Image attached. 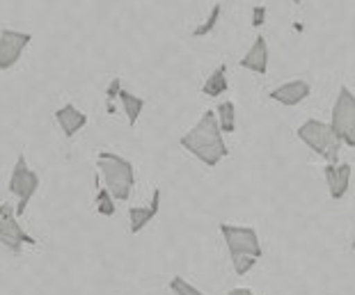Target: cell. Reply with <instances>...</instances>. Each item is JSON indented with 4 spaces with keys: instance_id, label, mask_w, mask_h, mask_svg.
<instances>
[{
    "instance_id": "cell-11",
    "label": "cell",
    "mask_w": 355,
    "mask_h": 295,
    "mask_svg": "<svg viewBox=\"0 0 355 295\" xmlns=\"http://www.w3.org/2000/svg\"><path fill=\"white\" fill-rule=\"evenodd\" d=\"M158 211H161V188H156L154 190L149 206H131L128 208V231L140 233L158 215Z\"/></svg>"
},
{
    "instance_id": "cell-2",
    "label": "cell",
    "mask_w": 355,
    "mask_h": 295,
    "mask_svg": "<svg viewBox=\"0 0 355 295\" xmlns=\"http://www.w3.org/2000/svg\"><path fill=\"white\" fill-rule=\"evenodd\" d=\"M96 170L103 188H108L115 202H128L135 186V168L124 156L112 154V151H101L96 156Z\"/></svg>"
},
{
    "instance_id": "cell-9",
    "label": "cell",
    "mask_w": 355,
    "mask_h": 295,
    "mask_svg": "<svg viewBox=\"0 0 355 295\" xmlns=\"http://www.w3.org/2000/svg\"><path fill=\"white\" fill-rule=\"evenodd\" d=\"M351 174H353V168L349 163H337V165L326 163V168H323V177H326L328 193L335 202L344 199L346 193H349Z\"/></svg>"
},
{
    "instance_id": "cell-16",
    "label": "cell",
    "mask_w": 355,
    "mask_h": 295,
    "mask_svg": "<svg viewBox=\"0 0 355 295\" xmlns=\"http://www.w3.org/2000/svg\"><path fill=\"white\" fill-rule=\"evenodd\" d=\"M216 117H218V124H220L223 133H234V131H236V105H234V101L218 103Z\"/></svg>"
},
{
    "instance_id": "cell-23",
    "label": "cell",
    "mask_w": 355,
    "mask_h": 295,
    "mask_svg": "<svg viewBox=\"0 0 355 295\" xmlns=\"http://www.w3.org/2000/svg\"><path fill=\"white\" fill-rule=\"evenodd\" d=\"M7 215H17V213H14V206H12L10 202L0 204V217H7Z\"/></svg>"
},
{
    "instance_id": "cell-8",
    "label": "cell",
    "mask_w": 355,
    "mask_h": 295,
    "mask_svg": "<svg viewBox=\"0 0 355 295\" xmlns=\"http://www.w3.org/2000/svg\"><path fill=\"white\" fill-rule=\"evenodd\" d=\"M0 245L7 247L14 254H19L21 249H24V245H37V238H33L24 226H21L17 215H7V217H0Z\"/></svg>"
},
{
    "instance_id": "cell-13",
    "label": "cell",
    "mask_w": 355,
    "mask_h": 295,
    "mask_svg": "<svg viewBox=\"0 0 355 295\" xmlns=\"http://www.w3.org/2000/svg\"><path fill=\"white\" fill-rule=\"evenodd\" d=\"M55 122L62 128L64 138H73V135L80 133L87 126V115L73 103H64L62 108L55 110Z\"/></svg>"
},
{
    "instance_id": "cell-25",
    "label": "cell",
    "mask_w": 355,
    "mask_h": 295,
    "mask_svg": "<svg viewBox=\"0 0 355 295\" xmlns=\"http://www.w3.org/2000/svg\"><path fill=\"white\" fill-rule=\"evenodd\" d=\"M351 249H355V236H353V240H351Z\"/></svg>"
},
{
    "instance_id": "cell-19",
    "label": "cell",
    "mask_w": 355,
    "mask_h": 295,
    "mask_svg": "<svg viewBox=\"0 0 355 295\" xmlns=\"http://www.w3.org/2000/svg\"><path fill=\"white\" fill-rule=\"evenodd\" d=\"M170 291L175 293V295H207V293H202L198 286H193L188 279H184L181 275H175L170 279Z\"/></svg>"
},
{
    "instance_id": "cell-4",
    "label": "cell",
    "mask_w": 355,
    "mask_h": 295,
    "mask_svg": "<svg viewBox=\"0 0 355 295\" xmlns=\"http://www.w3.org/2000/svg\"><path fill=\"white\" fill-rule=\"evenodd\" d=\"M40 184H42L40 174H37L35 170H30L26 156L21 154L17 158V163H14V168H12L10 184H7L10 193L19 199L17 206H14V213H17V217H21L28 211V204L33 202V197L37 195V190H40Z\"/></svg>"
},
{
    "instance_id": "cell-22",
    "label": "cell",
    "mask_w": 355,
    "mask_h": 295,
    "mask_svg": "<svg viewBox=\"0 0 355 295\" xmlns=\"http://www.w3.org/2000/svg\"><path fill=\"white\" fill-rule=\"evenodd\" d=\"M119 92H122V78H112V80H110V85H108V89H105V96H108V103L117 101Z\"/></svg>"
},
{
    "instance_id": "cell-20",
    "label": "cell",
    "mask_w": 355,
    "mask_h": 295,
    "mask_svg": "<svg viewBox=\"0 0 355 295\" xmlns=\"http://www.w3.org/2000/svg\"><path fill=\"white\" fill-rule=\"evenodd\" d=\"M232 263H234V272H236L239 277H243L257 266V259L254 256H236V259H232Z\"/></svg>"
},
{
    "instance_id": "cell-10",
    "label": "cell",
    "mask_w": 355,
    "mask_h": 295,
    "mask_svg": "<svg viewBox=\"0 0 355 295\" xmlns=\"http://www.w3.org/2000/svg\"><path fill=\"white\" fill-rule=\"evenodd\" d=\"M309 94H312V85H309V82L303 80V78H293V80L282 82V85L275 87V89H270L268 96L273 98V101H277V103L293 108V105L303 103Z\"/></svg>"
},
{
    "instance_id": "cell-5",
    "label": "cell",
    "mask_w": 355,
    "mask_h": 295,
    "mask_svg": "<svg viewBox=\"0 0 355 295\" xmlns=\"http://www.w3.org/2000/svg\"><path fill=\"white\" fill-rule=\"evenodd\" d=\"M330 128L342 145L355 147V94L346 85L339 87L337 92L330 115Z\"/></svg>"
},
{
    "instance_id": "cell-17",
    "label": "cell",
    "mask_w": 355,
    "mask_h": 295,
    "mask_svg": "<svg viewBox=\"0 0 355 295\" xmlns=\"http://www.w3.org/2000/svg\"><path fill=\"white\" fill-rule=\"evenodd\" d=\"M96 186H99V190H96V197H94V206H96V213L103 215V217H112L117 213V206H115V199H112V195L108 193V188L101 186V179L96 177Z\"/></svg>"
},
{
    "instance_id": "cell-24",
    "label": "cell",
    "mask_w": 355,
    "mask_h": 295,
    "mask_svg": "<svg viewBox=\"0 0 355 295\" xmlns=\"http://www.w3.org/2000/svg\"><path fill=\"white\" fill-rule=\"evenodd\" d=\"M227 295H254V293L250 289H232Z\"/></svg>"
},
{
    "instance_id": "cell-15",
    "label": "cell",
    "mask_w": 355,
    "mask_h": 295,
    "mask_svg": "<svg viewBox=\"0 0 355 295\" xmlns=\"http://www.w3.org/2000/svg\"><path fill=\"white\" fill-rule=\"evenodd\" d=\"M117 101L122 103V110H124V115L128 117V124H131V126L138 124V119H140V115H142V110H145V105H147L145 98L138 96V94H131L128 89L122 87V92H119Z\"/></svg>"
},
{
    "instance_id": "cell-18",
    "label": "cell",
    "mask_w": 355,
    "mask_h": 295,
    "mask_svg": "<svg viewBox=\"0 0 355 295\" xmlns=\"http://www.w3.org/2000/svg\"><path fill=\"white\" fill-rule=\"evenodd\" d=\"M220 14H223V7H220V3H216L214 7H211L207 21H204L202 26H198V28L193 30V37H207V35L214 33L216 26L220 24Z\"/></svg>"
},
{
    "instance_id": "cell-1",
    "label": "cell",
    "mask_w": 355,
    "mask_h": 295,
    "mask_svg": "<svg viewBox=\"0 0 355 295\" xmlns=\"http://www.w3.org/2000/svg\"><path fill=\"white\" fill-rule=\"evenodd\" d=\"M179 145L191 156L198 158L202 165H207V168H216V165L230 154L227 145H225L220 124H218L216 110L204 112V115L198 119V124H195L188 133H184V138L179 140Z\"/></svg>"
},
{
    "instance_id": "cell-7",
    "label": "cell",
    "mask_w": 355,
    "mask_h": 295,
    "mask_svg": "<svg viewBox=\"0 0 355 295\" xmlns=\"http://www.w3.org/2000/svg\"><path fill=\"white\" fill-rule=\"evenodd\" d=\"M30 42H33V35L24 30H0V71L17 66Z\"/></svg>"
},
{
    "instance_id": "cell-12",
    "label": "cell",
    "mask_w": 355,
    "mask_h": 295,
    "mask_svg": "<svg viewBox=\"0 0 355 295\" xmlns=\"http://www.w3.org/2000/svg\"><path fill=\"white\" fill-rule=\"evenodd\" d=\"M243 69L252 71V73H259L263 75L268 71V42L263 35H257V39L252 42V46L248 48V53L241 57L239 62Z\"/></svg>"
},
{
    "instance_id": "cell-21",
    "label": "cell",
    "mask_w": 355,
    "mask_h": 295,
    "mask_svg": "<svg viewBox=\"0 0 355 295\" xmlns=\"http://www.w3.org/2000/svg\"><path fill=\"white\" fill-rule=\"evenodd\" d=\"M266 5H254L252 7V28H261L266 24Z\"/></svg>"
},
{
    "instance_id": "cell-6",
    "label": "cell",
    "mask_w": 355,
    "mask_h": 295,
    "mask_svg": "<svg viewBox=\"0 0 355 295\" xmlns=\"http://www.w3.org/2000/svg\"><path fill=\"white\" fill-rule=\"evenodd\" d=\"M218 229H220V233H223L225 245H227V252H230L232 259H236V256H254L257 261L261 259L263 249H261L259 233H257L254 226L220 222L218 224Z\"/></svg>"
},
{
    "instance_id": "cell-14",
    "label": "cell",
    "mask_w": 355,
    "mask_h": 295,
    "mask_svg": "<svg viewBox=\"0 0 355 295\" xmlns=\"http://www.w3.org/2000/svg\"><path fill=\"white\" fill-rule=\"evenodd\" d=\"M227 87H230V82H227V64H220V66H216V69L211 71L207 82L202 85V94L211 96V98H218V96H223L225 92H227Z\"/></svg>"
},
{
    "instance_id": "cell-26",
    "label": "cell",
    "mask_w": 355,
    "mask_h": 295,
    "mask_svg": "<svg viewBox=\"0 0 355 295\" xmlns=\"http://www.w3.org/2000/svg\"><path fill=\"white\" fill-rule=\"evenodd\" d=\"M293 5H300V0H293Z\"/></svg>"
},
{
    "instance_id": "cell-3",
    "label": "cell",
    "mask_w": 355,
    "mask_h": 295,
    "mask_svg": "<svg viewBox=\"0 0 355 295\" xmlns=\"http://www.w3.org/2000/svg\"><path fill=\"white\" fill-rule=\"evenodd\" d=\"M296 135L307 149H312L314 154L321 156L326 163H330V165L339 163V149H342V142H339V138L330 128V124L321 122V119H307V122L298 126Z\"/></svg>"
}]
</instances>
